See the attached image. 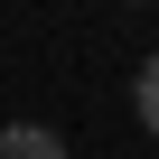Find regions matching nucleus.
I'll return each instance as SVG.
<instances>
[{
	"label": "nucleus",
	"instance_id": "1",
	"mask_svg": "<svg viewBox=\"0 0 159 159\" xmlns=\"http://www.w3.org/2000/svg\"><path fill=\"white\" fill-rule=\"evenodd\" d=\"M0 159H66V140L47 122H10V131H0Z\"/></svg>",
	"mask_w": 159,
	"mask_h": 159
},
{
	"label": "nucleus",
	"instance_id": "2",
	"mask_svg": "<svg viewBox=\"0 0 159 159\" xmlns=\"http://www.w3.org/2000/svg\"><path fill=\"white\" fill-rule=\"evenodd\" d=\"M131 103H140V131L159 140V56H140V75H131Z\"/></svg>",
	"mask_w": 159,
	"mask_h": 159
}]
</instances>
